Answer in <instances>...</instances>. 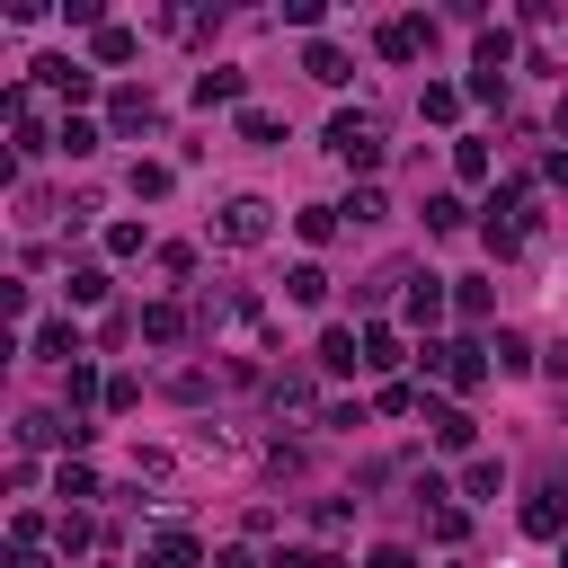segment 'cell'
Masks as SVG:
<instances>
[{
  "instance_id": "60d3db41",
  "label": "cell",
  "mask_w": 568,
  "mask_h": 568,
  "mask_svg": "<svg viewBox=\"0 0 568 568\" xmlns=\"http://www.w3.org/2000/svg\"><path fill=\"white\" fill-rule=\"evenodd\" d=\"M541 364H550V373H559V382H568V337H559V346H550V355H541Z\"/></svg>"
},
{
  "instance_id": "1f68e13d",
  "label": "cell",
  "mask_w": 568,
  "mask_h": 568,
  "mask_svg": "<svg viewBox=\"0 0 568 568\" xmlns=\"http://www.w3.org/2000/svg\"><path fill=\"white\" fill-rule=\"evenodd\" d=\"M453 169L462 178H488V142H453Z\"/></svg>"
},
{
  "instance_id": "30bf717a",
  "label": "cell",
  "mask_w": 568,
  "mask_h": 568,
  "mask_svg": "<svg viewBox=\"0 0 568 568\" xmlns=\"http://www.w3.org/2000/svg\"><path fill=\"white\" fill-rule=\"evenodd\" d=\"M204 550H195V532H178V524H160L151 532V550H142V568H195Z\"/></svg>"
},
{
  "instance_id": "ac0fdd59",
  "label": "cell",
  "mask_w": 568,
  "mask_h": 568,
  "mask_svg": "<svg viewBox=\"0 0 568 568\" xmlns=\"http://www.w3.org/2000/svg\"><path fill=\"white\" fill-rule=\"evenodd\" d=\"M390 364H399V328L364 320V373H390Z\"/></svg>"
},
{
  "instance_id": "603a6c76",
  "label": "cell",
  "mask_w": 568,
  "mask_h": 568,
  "mask_svg": "<svg viewBox=\"0 0 568 568\" xmlns=\"http://www.w3.org/2000/svg\"><path fill=\"white\" fill-rule=\"evenodd\" d=\"M240 133H248V142H284V115H275V106H240Z\"/></svg>"
},
{
  "instance_id": "2e32d148",
  "label": "cell",
  "mask_w": 568,
  "mask_h": 568,
  "mask_svg": "<svg viewBox=\"0 0 568 568\" xmlns=\"http://www.w3.org/2000/svg\"><path fill=\"white\" fill-rule=\"evenodd\" d=\"M524 532H568V506H559V488H541V497H524Z\"/></svg>"
},
{
  "instance_id": "74e56055",
  "label": "cell",
  "mask_w": 568,
  "mask_h": 568,
  "mask_svg": "<svg viewBox=\"0 0 568 568\" xmlns=\"http://www.w3.org/2000/svg\"><path fill=\"white\" fill-rule=\"evenodd\" d=\"M541 169H550V186H568V142H559V151H550Z\"/></svg>"
},
{
  "instance_id": "9c48e42d",
  "label": "cell",
  "mask_w": 568,
  "mask_h": 568,
  "mask_svg": "<svg viewBox=\"0 0 568 568\" xmlns=\"http://www.w3.org/2000/svg\"><path fill=\"white\" fill-rule=\"evenodd\" d=\"M426 426H435V444H444V453H470V435H479V426H470V408H453V399H426Z\"/></svg>"
},
{
  "instance_id": "4dcf8cb0",
  "label": "cell",
  "mask_w": 568,
  "mask_h": 568,
  "mask_svg": "<svg viewBox=\"0 0 568 568\" xmlns=\"http://www.w3.org/2000/svg\"><path fill=\"white\" fill-rule=\"evenodd\" d=\"M266 568H346V559H337V550H275Z\"/></svg>"
},
{
  "instance_id": "b9f144b4",
  "label": "cell",
  "mask_w": 568,
  "mask_h": 568,
  "mask_svg": "<svg viewBox=\"0 0 568 568\" xmlns=\"http://www.w3.org/2000/svg\"><path fill=\"white\" fill-rule=\"evenodd\" d=\"M559 142H568V98H559Z\"/></svg>"
},
{
  "instance_id": "9a60e30c",
  "label": "cell",
  "mask_w": 568,
  "mask_h": 568,
  "mask_svg": "<svg viewBox=\"0 0 568 568\" xmlns=\"http://www.w3.org/2000/svg\"><path fill=\"white\" fill-rule=\"evenodd\" d=\"M444 382H453V390H479V382H488V355H479V346H444Z\"/></svg>"
},
{
  "instance_id": "3957f363",
  "label": "cell",
  "mask_w": 568,
  "mask_h": 568,
  "mask_svg": "<svg viewBox=\"0 0 568 568\" xmlns=\"http://www.w3.org/2000/svg\"><path fill=\"white\" fill-rule=\"evenodd\" d=\"M266 408H275V417H293V426L328 417V408H320V390H311V373H293V364H284V373H266Z\"/></svg>"
},
{
  "instance_id": "e575fe53",
  "label": "cell",
  "mask_w": 568,
  "mask_h": 568,
  "mask_svg": "<svg viewBox=\"0 0 568 568\" xmlns=\"http://www.w3.org/2000/svg\"><path fill=\"white\" fill-rule=\"evenodd\" d=\"M106 408H115V417H124V408H142V382H133V373H115V382H106Z\"/></svg>"
},
{
  "instance_id": "83f0119b",
  "label": "cell",
  "mask_w": 568,
  "mask_h": 568,
  "mask_svg": "<svg viewBox=\"0 0 568 568\" xmlns=\"http://www.w3.org/2000/svg\"><path fill=\"white\" fill-rule=\"evenodd\" d=\"M71 302H106V266H71Z\"/></svg>"
},
{
  "instance_id": "4316f807",
  "label": "cell",
  "mask_w": 568,
  "mask_h": 568,
  "mask_svg": "<svg viewBox=\"0 0 568 568\" xmlns=\"http://www.w3.org/2000/svg\"><path fill=\"white\" fill-rule=\"evenodd\" d=\"M470 213H462V195H426V231H462Z\"/></svg>"
},
{
  "instance_id": "7c38bea8",
  "label": "cell",
  "mask_w": 568,
  "mask_h": 568,
  "mask_svg": "<svg viewBox=\"0 0 568 568\" xmlns=\"http://www.w3.org/2000/svg\"><path fill=\"white\" fill-rule=\"evenodd\" d=\"M240 89H248V80H240L231 62H213V71H195V106H240Z\"/></svg>"
},
{
  "instance_id": "f35d334b",
  "label": "cell",
  "mask_w": 568,
  "mask_h": 568,
  "mask_svg": "<svg viewBox=\"0 0 568 568\" xmlns=\"http://www.w3.org/2000/svg\"><path fill=\"white\" fill-rule=\"evenodd\" d=\"M9 568H44V550H36V541H18V550H9Z\"/></svg>"
},
{
  "instance_id": "ab89813d",
  "label": "cell",
  "mask_w": 568,
  "mask_h": 568,
  "mask_svg": "<svg viewBox=\"0 0 568 568\" xmlns=\"http://www.w3.org/2000/svg\"><path fill=\"white\" fill-rule=\"evenodd\" d=\"M213 568H257V559H248V550L231 541V550H213Z\"/></svg>"
},
{
  "instance_id": "836d02e7",
  "label": "cell",
  "mask_w": 568,
  "mask_h": 568,
  "mask_svg": "<svg viewBox=\"0 0 568 568\" xmlns=\"http://www.w3.org/2000/svg\"><path fill=\"white\" fill-rule=\"evenodd\" d=\"M479 240H488V257H515V248H524V231H515V222H488Z\"/></svg>"
},
{
  "instance_id": "d4e9b609",
  "label": "cell",
  "mask_w": 568,
  "mask_h": 568,
  "mask_svg": "<svg viewBox=\"0 0 568 568\" xmlns=\"http://www.w3.org/2000/svg\"><path fill=\"white\" fill-rule=\"evenodd\" d=\"M53 541H62V559H71V550H89V541H98V524H89V515H80V506H71V515H62V524H53Z\"/></svg>"
},
{
  "instance_id": "ffe728a7",
  "label": "cell",
  "mask_w": 568,
  "mask_h": 568,
  "mask_svg": "<svg viewBox=\"0 0 568 568\" xmlns=\"http://www.w3.org/2000/svg\"><path fill=\"white\" fill-rule=\"evenodd\" d=\"M337 213H346V222H355V231H373V222H382V213H390V204H382V186H355V195H346V204H337Z\"/></svg>"
},
{
  "instance_id": "e0dca14e",
  "label": "cell",
  "mask_w": 568,
  "mask_h": 568,
  "mask_svg": "<svg viewBox=\"0 0 568 568\" xmlns=\"http://www.w3.org/2000/svg\"><path fill=\"white\" fill-rule=\"evenodd\" d=\"M36 355H53V364H80V328H71V320H44V328H36Z\"/></svg>"
},
{
  "instance_id": "484cf974",
  "label": "cell",
  "mask_w": 568,
  "mask_h": 568,
  "mask_svg": "<svg viewBox=\"0 0 568 568\" xmlns=\"http://www.w3.org/2000/svg\"><path fill=\"white\" fill-rule=\"evenodd\" d=\"M133 44H142L133 27H98V62H133Z\"/></svg>"
},
{
  "instance_id": "7a4b0ae2",
  "label": "cell",
  "mask_w": 568,
  "mask_h": 568,
  "mask_svg": "<svg viewBox=\"0 0 568 568\" xmlns=\"http://www.w3.org/2000/svg\"><path fill=\"white\" fill-rule=\"evenodd\" d=\"M266 231H275V204H266V195H231V204H222V222H213V240H222V248H257Z\"/></svg>"
},
{
  "instance_id": "44dd1931",
  "label": "cell",
  "mask_w": 568,
  "mask_h": 568,
  "mask_svg": "<svg viewBox=\"0 0 568 568\" xmlns=\"http://www.w3.org/2000/svg\"><path fill=\"white\" fill-rule=\"evenodd\" d=\"M293 222H302V240H311V248H320V240H337V222H346V213H337V204H302V213H293Z\"/></svg>"
},
{
  "instance_id": "277c9868",
  "label": "cell",
  "mask_w": 568,
  "mask_h": 568,
  "mask_svg": "<svg viewBox=\"0 0 568 568\" xmlns=\"http://www.w3.org/2000/svg\"><path fill=\"white\" fill-rule=\"evenodd\" d=\"M106 124H115L124 142H142V133H160V98H151V89H115V98H106Z\"/></svg>"
},
{
  "instance_id": "8992f818",
  "label": "cell",
  "mask_w": 568,
  "mask_h": 568,
  "mask_svg": "<svg viewBox=\"0 0 568 568\" xmlns=\"http://www.w3.org/2000/svg\"><path fill=\"white\" fill-rule=\"evenodd\" d=\"M426 36H435L426 18H390V27L373 36V44H382V62H417V53H426Z\"/></svg>"
},
{
  "instance_id": "cb8c5ba5",
  "label": "cell",
  "mask_w": 568,
  "mask_h": 568,
  "mask_svg": "<svg viewBox=\"0 0 568 568\" xmlns=\"http://www.w3.org/2000/svg\"><path fill=\"white\" fill-rule=\"evenodd\" d=\"M169 399H186V408H204V399H213V373H195V364H186V373H169Z\"/></svg>"
},
{
  "instance_id": "7402d4cb",
  "label": "cell",
  "mask_w": 568,
  "mask_h": 568,
  "mask_svg": "<svg viewBox=\"0 0 568 568\" xmlns=\"http://www.w3.org/2000/svg\"><path fill=\"white\" fill-rule=\"evenodd\" d=\"M284 293H293L302 311H320V302H328V275H320V266H293V275H284Z\"/></svg>"
},
{
  "instance_id": "4fadbf2b",
  "label": "cell",
  "mask_w": 568,
  "mask_h": 568,
  "mask_svg": "<svg viewBox=\"0 0 568 568\" xmlns=\"http://www.w3.org/2000/svg\"><path fill=\"white\" fill-rule=\"evenodd\" d=\"M302 71H311V80H320V89H346V80H355V71H346V53H337V44H302Z\"/></svg>"
},
{
  "instance_id": "5b68a950",
  "label": "cell",
  "mask_w": 568,
  "mask_h": 568,
  "mask_svg": "<svg viewBox=\"0 0 568 568\" xmlns=\"http://www.w3.org/2000/svg\"><path fill=\"white\" fill-rule=\"evenodd\" d=\"M0 106H9V133H18V160H36V151H62V133H44V115H36V98H27V89H9Z\"/></svg>"
},
{
  "instance_id": "52a82bcc",
  "label": "cell",
  "mask_w": 568,
  "mask_h": 568,
  "mask_svg": "<svg viewBox=\"0 0 568 568\" xmlns=\"http://www.w3.org/2000/svg\"><path fill=\"white\" fill-rule=\"evenodd\" d=\"M36 89H53V98H89V71H80L71 53H36Z\"/></svg>"
},
{
  "instance_id": "ba28073f",
  "label": "cell",
  "mask_w": 568,
  "mask_h": 568,
  "mask_svg": "<svg viewBox=\"0 0 568 568\" xmlns=\"http://www.w3.org/2000/svg\"><path fill=\"white\" fill-rule=\"evenodd\" d=\"M399 311H408L417 328H435V320H444V275H408V284H399Z\"/></svg>"
},
{
  "instance_id": "8fae6325",
  "label": "cell",
  "mask_w": 568,
  "mask_h": 568,
  "mask_svg": "<svg viewBox=\"0 0 568 568\" xmlns=\"http://www.w3.org/2000/svg\"><path fill=\"white\" fill-rule=\"evenodd\" d=\"M320 373H364V328H328L320 337Z\"/></svg>"
},
{
  "instance_id": "d590c367",
  "label": "cell",
  "mask_w": 568,
  "mask_h": 568,
  "mask_svg": "<svg viewBox=\"0 0 568 568\" xmlns=\"http://www.w3.org/2000/svg\"><path fill=\"white\" fill-rule=\"evenodd\" d=\"M373 408H382V417H408V408H417V390H408V382H382V399H373Z\"/></svg>"
},
{
  "instance_id": "d6986e66",
  "label": "cell",
  "mask_w": 568,
  "mask_h": 568,
  "mask_svg": "<svg viewBox=\"0 0 568 568\" xmlns=\"http://www.w3.org/2000/svg\"><path fill=\"white\" fill-rule=\"evenodd\" d=\"M53 133H62V151H71V160H89V151H98V142H106V133H98V124H89V115H62V124H53Z\"/></svg>"
},
{
  "instance_id": "7bdbcfd3",
  "label": "cell",
  "mask_w": 568,
  "mask_h": 568,
  "mask_svg": "<svg viewBox=\"0 0 568 568\" xmlns=\"http://www.w3.org/2000/svg\"><path fill=\"white\" fill-rule=\"evenodd\" d=\"M559 568H568V550H559Z\"/></svg>"
},
{
  "instance_id": "f1b7e54d",
  "label": "cell",
  "mask_w": 568,
  "mask_h": 568,
  "mask_svg": "<svg viewBox=\"0 0 568 568\" xmlns=\"http://www.w3.org/2000/svg\"><path fill=\"white\" fill-rule=\"evenodd\" d=\"M524 364H532V346H524L515 328H497V373H524Z\"/></svg>"
},
{
  "instance_id": "f546056e",
  "label": "cell",
  "mask_w": 568,
  "mask_h": 568,
  "mask_svg": "<svg viewBox=\"0 0 568 568\" xmlns=\"http://www.w3.org/2000/svg\"><path fill=\"white\" fill-rule=\"evenodd\" d=\"M462 497H497V462H488V453L462 470Z\"/></svg>"
},
{
  "instance_id": "d6a6232c",
  "label": "cell",
  "mask_w": 568,
  "mask_h": 568,
  "mask_svg": "<svg viewBox=\"0 0 568 568\" xmlns=\"http://www.w3.org/2000/svg\"><path fill=\"white\" fill-rule=\"evenodd\" d=\"M133 195H169V169L160 160H133Z\"/></svg>"
},
{
  "instance_id": "8d00e7d4",
  "label": "cell",
  "mask_w": 568,
  "mask_h": 568,
  "mask_svg": "<svg viewBox=\"0 0 568 568\" xmlns=\"http://www.w3.org/2000/svg\"><path fill=\"white\" fill-rule=\"evenodd\" d=\"M62 497L80 506V497H98V470H80V462H62Z\"/></svg>"
},
{
  "instance_id": "6da1fadb",
  "label": "cell",
  "mask_w": 568,
  "mask_h": 568,
  "mask_svg": "<svg viewBox=\"0 0 568 568\" xmlns=\"http://www.w3.org/2000/svg\"><path fill=\"white\" fill-rule=\"evenodd\" d=\"M390 151V124L373 115V106H337L328 115V160H346V169H373Z\"/></svg>"
},
{
  "instance_id": "5bb4252c",
  "label": "cell",
  "mask_w": 568,
  "mask_h": 568,
  "mask_svg": "<svg viewBox=\"0 0 568 568\" xmlns=\"http://www.w3.org/2000/svg\"><path fill=\"white\" fill-rule=\"evenodd\" d=\"M142 337H151V346H186V311H178V302H151V311H142Z\"/></svg>"
}]
</instances>
